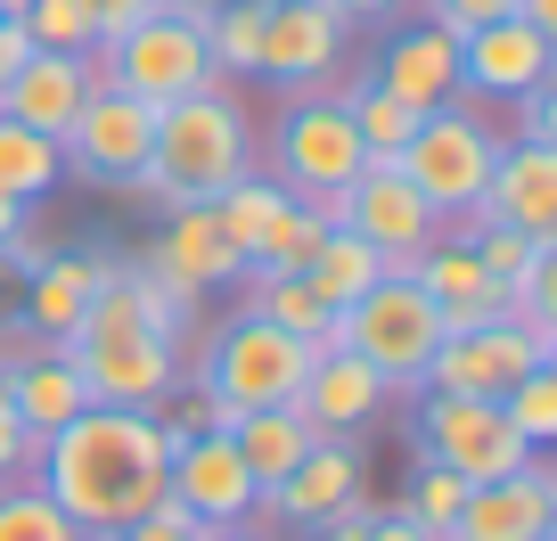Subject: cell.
<instances>
[{"label": "cell", "mask_w": 557, "mask_h": 541, "mask_svg": "<svg viewBox=\"0 0 557 541\" xmlns=\"http://www.w3.org/2000/svg\"><path fill=\"white\" fill-rule=\"evenodd\" d=\"M164 468H173V427L164 410H115L90 402L58 435H41L34 484L66 508L83 533H123L132 517L164 501Z\"/></svg>", "instance_id": "6da1fadb"}, {"label": "cell", "mask_w": 557, "mask_h": 541, "mask_svg": "<svg viewBox=\"0 0 557 541\" xmlns=\"http://www.w3.org/2000/svg\"><path fill=\"white\" fill-rule=\"evenodd\" d=\"M238 173H255V132H246V107L230 83H206L189 99L157 107V140H148V164L123 181V197H157L173 206H213Z\"/></svg>", "instance_id": "7a4b0ae2"}, {"label": "cell", "mask_w": 557, "mask_h": 541, "mask_svg": "<svg viewBox=\"0 0 557 541\" xmlns=\"http://www.w3.org/2000/svg\"><path fill=\"white\" fill-rule=\"evenodd\" d=\"M58 353L74 361L83 394L115 402V410H164V402L181 394V336L132 296L123 271L99 287V304L83 312V329H74Z\"/></svg>", "instance_id": "3957f363"}, {"label": "cell", "mask_w": 557, "mask_h": 541, "mask_svg": "<svg viewBox=\"0 0 557 541\" xmlns=\"http://www.w3.org/2000/svg\"><path fill=\"white\" fill-rule=\"evenodd\" d=\"M304 369H312V345L255 312H230L222 329L197 336V361H181V385L230 402V410H278V402L304 394Z\"/></svg>", "instance_id": "277c9868"}, {"label": "cell", "mask_w": 557, "mask_h": 541, "mask_svg": "<svg viewBox=\"0 0 557 541\" xmlns=\"http://www.w3.org/2000/svg\"><path fill=\"white\" fill-rule=\"evenodd\" d=\"M329 345L361 353L394 394H418V385H426V361H435V345H443V320H435V304L418 296L410 271H385L369 296H352L345 312H336Z\"/></svg>", "instance_id": "5b68a950"}, {"label": "cell", "mask_w": 557, "mask_h": 541, "mask_svg": "<svg viewBox=\"0 0 557 541\" xmlns=\"http://www.w3.org/2000/svg\"><path fill=\"white\" fill-rule=\"evenodd\" d=\"M99 74L115 90H132V99H148V107H173V99H189V90L222 83L213 58H206V17H197L189 0H164L132 34H115L99 50Z\"/></svg>", "instance_id": "8992f818"}, {"label": "cell", "mask_w": 557, "mask_h": 541, "mask_svg": "<svg viewBox=\"0 0 557 541\" xmlns=\"http://www.w3.org/2000/svg\"><path fill=\"white\" fill-rule=\"evenodd\" d=\"M492 157H500V132H492L484 115H468V107H435V115H418V132L401 140L394 173L410 181L426 206L443 213V222H468L475 206H484V181H492Z\"/></svg>", "instance_id": "52a82bcc"}, {"label": "cell", "mask_w": 557, "mask_h": 541, "mask_svg": "<svg viewBox=\"0 0 557 541\" xmlns=\"http://www.w3.org/2000/svg\"><path fill=\"white\" fill-rule=\"evenodd\" d=\"M361 140H352V115L329 99V90H296L278 107V132H271V173L287 197L304 206H329L352 173H361Z\"/></svg>", "instance_id": "ba28073f"}, {"label": "cell", "mask_w": 557, "mask_h": 541, "mask_svg": "<svg viewBox=\"0 0 557 541\" xmlns=\"http://www.w3.org/2000/svg\"><path fill=\"white\" fill-rule=\"evenodd\" d=\"M418 459L451 468L459 484H492V476H517L524 459H541V452L508 427L500 402H484V394H426L418 402Z\"/></svg>", "instance_id": "9c48e42d"}, {"label": "cell", "mask_w": 557, "mask_h": 541, "mask_svg": "<svg viewBox=\"0 0 557 541\" xmlns=\"http://www.w3.org/2000/svg\"><path fill=\"white\" fill-rule=\"evenodd\" d=\"M329 222L352 230L361 246H377L385 271H410V262L443 238V213L426 206V197H418L410 181L394 173V164H361V173H352L345 189L329 197Z\"/></svg>", "instance_id": "30bf717a"}, {"label": "cell", "mask_w": 557, "mask_h": 541, "mask_svg": "<svg viewBox=\"0 0 557 541\" xmlns=\"http://www.w3.org/2000/svg\"><path fill=\"white\" fill-rule=\"evenodd\" d=\"M557 361V329H524V320H492V329H451L426 361V385L418 394H484L500 402L524 369Z\"/></svg>", "instance_id": "8fae6325"}, {"label": "cell", "mask_w": 557, "mask_h": 541, "mask_svg": "<svg viewBox=\"0 0 557 541\" xmlns=\"http://www.w3.org/2000/svg\"><path fill=\"white\" fill-rule=\"evenodd\" d=\"M148 140H157V107L132 99V90H115V83L99 74V83H90V99L74 107V123L58 132V157H66L83 181L123 189V181L148 164Z\"/></svg>", "instance_id": "7c38bea8"}, {"label": "cell", "mask_w": 557, "mask_h": 541, "mask_svg": "<svg viewBox=\"0 0 557 541\" xmlns=\"http://www.w3.org/2000/svg\"><path fill=\"white\" fill-rule=\"evenodd\" d=\"M345 34H352V25L336 17L329 0H271V9H262L255 74L278 83L287 99H296V90H329L336 66H345Z\"/></svg>", "instance_id": "4fadbf2b"}, {"label": "cell", "mask_w": 557, "mask_h": 541, "mask_svg": "<svg viewBox=\"0 0 557 541\" xmlns=\"http://www.w3.org/2000/svg\"><path fill=\"white\" fill-rule=\"evenodd\" d=\"M164 492H173L189 517H206V525L262 517V484L246 476V459H238V443H230V435H181L173 443V468H164Z\"/></svg>", "instance_id": "5bb4252c"}, {"label": "cell", "mask_w": 557, "mask_h": 541, "mask_svg": "<svg viewBox=\"0 0 557 541\" xmlns=\"http://www.w3.org/2000/svg\"><path fill=\"white\" fill-rule=\"evenodd\" d=\"M541 83H549V34H533L524 17L459 34V99H524Z\"/></svg>", "instance_id": "9a60e30c"}, {"label": "cell", "mask_w": 557, "mask_h": 541, "mask_svg": "<svg viewBox=\"0 0 557 541\" xmlns=\"http://www.w3.org/2000/svg\"><path fill=\"white\" fill-rule=\"evenodd\" d=\"M549 525H557V476L541 459H524L517 476L468 484L451 541H549Z\"/></svg>", "instance_id": "2e32d148"}, {"label": "cell", "mask_w": 557, "mask_h": 541, "mask_svg": "<svg viewBox=\"0 0 557 541\" xmlns=\"http://www.w3.org/2000/svg\"><path fill=\"white\" fill-rule=\"evenodd\" d=\"M468 222H508L524 238H557V148L549 140H500L484 206Z\"/></svg>", "instance_id": "e0dca14e"}, {"label": "cell", "mask_w": 557, "mask_h": 541, "mask_svg": "<svg viewBox=\"0 0 557 541\" xmlns=\"http://www.w3.org/2000/svg\"><path fill=\"white\" fill-rule=\"evenodd\" d=\"M369 83L385 90V99L418 107V115H435V107L459 99V34L451 25H401L394 41L377 50V66H369Z\"/></svg>", "instance_id": "ac0fdd59"}, {"label": "cell", "mask_w": 557, "mask_h": 541, "mask_svg": "<svg viewBox=\"0 0 557 541\" xmlns=\"http://www.w3.org/2000/svg\"><path fill=\"white\" fill-rule=\"evenodd\" d=\"M385 402H394V385H385L377 369L361 361V353L320 345V353H312V369H304L296 410L312 419V435H361V427H377Z\"/></svg>", "instance_id": "d6986e66"}, {"label": "cell", "mask_w": 557, "mask_h": 541, "mask_svg": "<svg viewBox=\"0 0 557 541\" xmlns=\"http://www.w3.org/2000/svg\"><path fill=\"white\" fill-rule=\"evenodd\" d=\"M90 83H99V50H25V66L0 90V115H17L41 140H58L74 123V107L90 99Z\"/></svg>", "instance_id": "ffe728a7"}, {"label": "cell", "mask_w": 557, "mask_h": 541, "mask_svg": "<svg viewBox=\"0 0 557 541\" xmlns=\"http://www.w3.org/2000/svg\"><path fill=\"white\" fill-rule=\"evenodd\" d=\"M410 280H418V296L435 304L443 336H451V329H492V320H508L500 280H492L484 262H475V246H468V238H435L426 255L410 262Z\"/></svg>", "instance_id": "44dd1931"}, {"label": "cell", "mask_w": 557, "mask_h": 541, "mask_svg": "<svg viewBox=\"0 0 557 541\" xmlns=\"http://www.w3.org/2000/svg\"><path fill=\"white\" fill-rule=\"evenodd\" d=\"M352 492H369L361 443H352V435H320L312 452L296 459V468L278 476L271 492H262V508H271V517H287V525H320L329 508H345Z\"/></svg>", "instance_id": "7402d4cb"}, {"label": "cell", "mask_w": 557, "mask_h": 541, "mask_svg": "<svg viewBox=\"0 0 557 541\" xmlns=\"http://www.w3.org/2000/svg\"><path fill=\"white\" fill-rule=\"evenodd\" d=\"M115 271H123V262H99V255H50L34 280H25V312H17V320L41 336V345H66Z\"/></svg>", "instance_id": "603a6c76"}, {"label": "cell", "mask_w": 557, "mask_h": 541, "mask_svg": "<svg viewBox=\"0 0 557 541\" xmlns=\"http://www.w3.org/2000/svg\"><path fill=\"white\" fill-rule=\"evenodd\" d=\"M148 262H157V271H173L181 287H197V296H206V287H222V280H238V271H246V255H238V246L222 238L213 206H173V222H164L157 238H148Z\"/></svg>", "instance_id": "cb8c5ba5"}, {"label": "cell", "mask_w": 557, "mask_h": 541, "mask_svg": "<svg viewBox=\"0 0 557 541\" xmlns=\"http://www.w3.org/2000/svg\"><path fill=\"white\" fill-rule=\"evenodd\" d=\"M0 378H9V394H17V419L34 427V435H58L74 410H90L83 378H74V361H66L58 345H34L17 369H0Z\"/></svg>", "instance_id": "d4e9b609"}, {"label": "cell", "mask_w": 557, "mask_h": 541, "mask_svg": "<svg viewBox=\"0 0 557 541\" xmlns=\"http://www.w3.org/2000/svg\"><path fill=\"white\" fill-rule=\"evenodd\" d=\"M230 443H238V459H246V476H255L262 492L278 484V476L296 468L304 452H312V419H304L296 402H278V410H238V419H230Z\"/></svg>", "instance_id": "484cf974"}, {"label": "cell", "mask_w": 557, "mask_h": 541, "mask_svg": "<svg viewBox=\"0 0 557 541\" xmlns=\"http://www.w3.org/2000/svg\"><path fill=\"white\" fill-rule=\"evenodd\" d=\"M246 312L255 320H271V329H287V336H304V345H329V329H336V312L329 304L312 296V280H304V271H246Z\"/></svg>", "instance_id": "4316f807"}, {"label": "cell", "mask_w": 557, "mask_h": 541, "mask_svg": "<svg viewBox=\"0 0 557 541\" xmlns=\"http://www.w3.org/2000/svg\"><path fill=\"white\" fill-rule=\"evenodd\" d=\"M304 280H312V296L329 304V312H345L352 296H369V287L385 280V255H377V246H361V238H352V230H336V222H329V238H320V255L304 262Z\"/></svg>", "instance_id": "83f0119b"}, {"label": "cell", "mask_w": 557, "mask_h": 541, "mask_svg": "<svg viewBox=\"0 0 557 541\" xmlns=\"http://www.w3.org/2000/svg\"><path fill=\"white\" fill-rule=\"evenodd\" d=\"M329 238V206H304V197H278V213L262 222V238L246 246V271H304Z\"/></svg>", "instance_id": "f1b7e54d"}, {"label": "cell", "mask_w": 557, "mask_h": 541, "mask_svg": "<svg viewBox=\"0 0 557 541\" xmlns=\"http://www.w3.org/2000/svg\"><path fill=\"white\" fill-rule=\"evenodd\" d=\"M336 107L352 115V140H361V157H369V164H394V157H401V140L418 132V107L385 99V90L369 83V74H361V83H345V90H336Z\"/></svg>", "instance_id": "f546056e"}, {"label": "cell", "mask_w": 557, "mask_h": 541, "mask_svg": "<svg viewBox=\"0 0 557 541\" xmlns=\"http://www.w3.org/2000/svg\"><path fill=\"white\" fill-rule=\"evenodd\" d=\"M50 181H66L58 140H41L34 123H17V115H0V197L41 206V189H50Z\"/></svg>", "instance_id": "4dcf8cb0"}, {"label": "cell", "mask_w": 557, "mask_h": 541, "mask_svg": "<svg viewBox=\"0 0 557 541\" xmlns=\"http://www.w3.org/2000/svg\"><path fill=\"white\" fill-rule=\"evenodd\" d=\"M0 541H83V525L34 476H17V484H0Z\"/></svg>", "instance_id": "1f68e13d"}, {"label": "cell", "mask_w": 557, "mask_h": 541, "mask_svg": "<svg viewBox=\"0 0 557 541\" xmlns=\"http://www.w3.org/2000/svg\"><path fill=\"white\" fill-rule=\"evenodd\" d=\"M262 9L271 0H230V9H213L206 17V58H213V74H255V50H262Z\"/></svg>", "instance_id": "d6a6232c"}, {"label": "cell", "mask_w": 557, "mask_h": 541, "mask_svg": "<svg viewBox=\"0 0 557 541\" xmlns=\"http://www.w3.org/2000/svg\"><path fill=\"white\" fill-rule=\"evenodd\" d=\"M459 501H468V484H459L451 468H435V459H418V484H410V501H401L394 517H410L426 541H451V525H459Z\"/></svg>", "instance_id": "836d02e7"}, {"label": "cell", "mask_w": 557, "mask_h": 541, "mask_svg": "<svg viewBox=\"0 0 557 541\" xmlns=\"http://www.w3.org/2000/svg\"><path fill=\"white\" fill-rule=\"evenodd\" d=\"M278 197H287V189H278V181H255V173H238L222 197H213V222H222V238L238 246V255L262 238V222L278 213Z\"/></svg>", "instance_id": "e575fe53"}, {"label": "cell", "mask_w": 557, "mask_h": 541, "mask_svg": "<svg viewBox=\"0 0 557 541\" xmlns=\"http://www.w3.org/2000/svg\"><path fill=\"white\" fill-rule=\"evenodd\" d=\"M500 410H508V427H517L533 452H541V443H557V361L524 369V378L500 394Z\"/></svg>", "instance_id": "d590c367"}, {"label": "cell", "mask_w": 557, "mask_h": 541, "mask_svg": "<svg viewBox=\"0 0 557 541\" xmlns=\"http://www.w3.org/2000/svg\"><path fill=\"white\" fill-rule=\"evenodd\" d=\"M17 25L34 50H99V25H90L83 0H25Z\"/></svg>", "instance_id": "8d00e7d4"}, {"label": "cell", "mask_w": 557, "mask_h": 541, "mask_svg": "<svg viewBox=\"0 0 557 541\" xmlns=\"http://www.w3.org/2000/svg\"><path fill=\"white\" fill-rule=\"evenodd\" d=\"M468 246H475V262H484L492 280H500V296H508L549 238H524V230H508V222H468Z\"/></svg>", "instance_id": "74e56055"}, {"label": "cell", "mask_w": 557, "mask_h": 541, "mask_svg": "<svg viewBox=\"0 0 557 541\" xmlns=\"http://www.w3.org/2000/svg\"><path fill=\"white\" fill-rule=\"evenodd\" d=\"M34 459H41V435L17 419V394H9V378H0V484L34 476Z\"/></svg>", "instance_id": "f35d334b"}, {"label": "cell", "mask_w": 557, "mask_h": 541, "mask_svg": "<svg viewBox=\"0 0 557 541\" xmlns=\"http://www.w3.org/2000/svg\"><path fill=\"white\" fill-rule=\"evenodd\" d=\"M115 541H206V517H189V508H181L173 492H164V501L148 508V517H132Z\"/></svg>", "instance_id": "ab89813d"}, {"label": "cell", "mask_w": 557, "mask_h": 541, "mask_svg": "<svg viewBox=\"0 0 557 541\" xmlns=\"http://www.w3.org/2000/svg\"><path fill=\"white\" fill-rule=\"evenodd\" d=\"M50 255H58V230H50V213H34V206H25V222L9 230V246H0V262L34 280V271H41V262H50Z\"/></svg>", "instance_id": "60d3db41"}, {"label": "cell", "mask_w": 557, "mask_h": 541, "mask_svg": "<svg viewBox=\"0 0 557 541\" xmlns=\"http://www.w3.org/2000/svg\"><path fill=\"white\" fill-rule=\"evenodd\" d=\"M426 17L451 25V34H475V25H492V17H517V0H426Z\"/></svg>", "instance_id": "b9f144b4"}, {"label": "cell", "mask_w": 557, "mask_h": 541, "mask_svg": "<svg viewBox=\"0 0 557 541\" xmlns=\"http://www.w3.org/2000/svg\"><path fill=\"white\" fill-rule=\"evenodd\" d=\"M369 525H377V501H369V492H352L345 508H329V517H320V541H369Z\"/></svg>", "instance_id": "7bdbcfd3"}, {"label": "cell", "mask_w": 557, "mask_h": 541, "mask_svg": "<svg viewBox=\"0 0 557 541\" xmlns=\"http://www.w3.org/2000/svg\"><path fill=\"white\" fill-rule=\"evenodd\" d=\"M83 9H90V25H99V50H107V41H115V34H132V25L148 17L157 0H83Z\"/></svg>", "instance_id": "ee69618b"}, {"label": "cell", "mask_w": 557, "mask_h": 541, "mask_svg": "<svg viewBox=\"0 0 557 541\" xmlns=\"http://www.w3.org/2000/svg\"><path fill=\"white\" fill-rule=\"evenodd\" d=\"M557 99H549V83H541V90H524V140H549L557 148Z\"/></svg>", "instance_id": "f6af8a7d"}, {"label": "cell", "mask_w": 557, "mask_h": 541, "mask_svg": "<svg viewBox=\"0 0 557 541\" xmlns=\"http://www.w3.org/2000/svg\"><path fill=\"white\" fill-rule=\"evenodd\" d=\"M329 9H336L345 25H385V17H401L410 0H329Z\"/></svg>", "instance_id": "bcb514c9"}, {"label": "cell", "mask_w": 557, "mask_h": 541, "mask_svg": "<svg viewBox=\"0 0 557 541\" xmlns=\"http://www.w3.org/2000/svg\"><path fill=\"white\" fill-rule=\"evenodd\" d=\"M25 50H34V41H25V25H17V17H0V90H9V74L25 66Z\"/></svg>", "instance_id": "7dc6e473"}, {"label": "cell", "mask_w": 557, "mask_h": 541, "mask_svg": "<svg viewBox=\"0 0 557 541\" xmlns=\"http://www.w3.org/2000/svg\"><path fill=\"white\" fill-rule=\"evenodd\" d=\"M369 541H426L410 517H394V508H377V525H369Z\"/></svg>", "instance_id": "c3c4849f"}, {"label": "cell", "mask_w": 557, "mask_h": 541, "mask_svg": "<svg viewBox=\"0 0 557 541\" xmlns=\"http://www.w3.org/2000/svg\"><path fill=\"white\" fill-rule=\"evenodd\" d=\"M517 17L533 25V34H549V41H557V0H517Z\"/></svg>", "instance_id": "681fc988"}, {"label": "cell", "mask_w": 557, "mask_h": 541, "mask_svg": "<svg viewBox=\"0 0 557 541\" xmlns=\"http://www.w3.org/2000/svg\"><path fill=\"white\" fill-rule=\"evenodd\" d=\"M206 541H271L255 517H238V525H206Z\"/></svg>", "instance_id": "f907efd6"}, {"label": "cell", "mask_w": 557, "mask_h": 541, "mask_svg": "<svg viewBox=\"0 0 557 541\" xmlns=\"http://www.w3.org/2000/svg\"><path fill=\"white\" fill-rule=\"evenodd\" d=\"M25 222V206H17V197H0V246H9V230H17Z\"/></svg>", "instance_id": "816d5d0a"}, {"label": "cell", "mask_w": 557, "mask_h": 541, "mask_svg": "<svg viewBox=\"0 0 557 541\" xmlns=\"http://www.w3.org/2000/svg\"><path fill=\"white\" fill-rule=\"evenodd\" d=\"M189 9H197V17H213V9H230V0H189Z\"/></svg>", "instance_id": "f5cc1de1"}, {"label": "cell", "mask_w": 557, "mask_h": 541, "mask_svg": "<svg viewBox=\"0 0 557 541\" xmlns=\"http://www.w3.org/2000/svg\"><path fill=\"white\" fill-rule=\"evenodd\" d=\"M17 9H25V0H0V17H17Z\"/></svg>", "instance_id": "db71d44e"}]
</instances>
